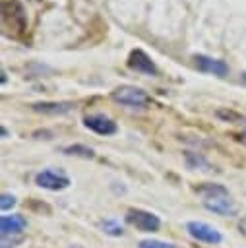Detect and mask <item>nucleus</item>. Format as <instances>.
I'll return each instance as SVG.
<instances>
[{
	"mask_svg": "<svg viewBox=\"0 0 246 248\" xmlns=\"http://www.w3.org/2000/svg\"><path fill=\"white\" fill-rule=\"evenodd\" d=\"M194 192L201 198L203 207L211 213H217L221 217H234L238 213V205L229 194V190L223 184L215 182H203L194 188Z\"/></svg>",
	"mask_w": 246,
	"mask_h": 248,
	"instance_id": "obj_1",
	"label": "nucleus"
},
{
	"mask_svg": "<svg viewBox=\"0 0 246 248\" xmlns=\"http://www.w3.org/2000/svg\"><path fill=\"white\" fill-rule=\"evenodd\" d=\"M110 97L112 101L130 108H145L149 105V95L136 85H120L110 93Z\"/></svg>",
	"mask_w": 246,
	"mask_h": 248,
	"instance_id": "obj_2",
	"label": "nucleus"
},
{
	"mask_svg": "<svg viewBox=\"0 0 246 248\" xmlns=\"http://www.w3.org/2000/svg\"><path fill=\"white\" fill-rule=\"evenodd\" d=\"M126 223L141 232H155L161 227V219L155 213L139 209V207H130L126 211Z\"/></svg>",
	"mask_w": 246,
	"mask_h": 248,
	"instance_id": "obj_3",
	"label": "nucleus"
},
{
	"mask_svg": "<svg viewBox=\"0 0 246 248\" xmlns=\"http://www.w3.org/2000/svg\"><path fill=\"white\" fill-rule=\"evenodd\" d=\"M35 184L45 188V190H50V192H60V190H66L70 186V178L60 170L45 169V170L35 174Z\"/></svg>",
	"mask_w": 246,
	"mask_h": 248,
	"instance_id": "obj_4",
	"label": "nucleus"
},
{
	"mask_svg": "<svg viewBox=\"0 0 246 248\" xmlns=\"http://www.w3.org/2000/svg\"><path fill=\"white\" fill-rule=\"evenodd\" d=\"M186 231L192 238H196L200 242H205V244H219L223 240V234L213 225L203 223V221H188Z\"/></svg>",
	"mask_w": 246,
	"mask_h": 248,
	"instance_id": "obj_5",
	"label": "nucleus"
},
{
	"mask_svg": "<svg viewBox=\"0 0 246 248\" xmlns=\"http://www.w3.org/2000/svg\"><path fill=\"white\" fill-rule=\"evenodd\" d=\"M83 126L89 128L91 132L99 134V136H112V134H116V122L110 120L107 114H101V112L87 114L83 118Z\"/></svg>",
	"mask_w": 246,
	"mask_h": 248,
	"instance_id": "obj_6",
	"label": "nucleus"
},
{
	"mask_svg": "<svg viewBox=\"0 0 246 248\" xmlns=\"http://www.w3.org/2000/svg\"><path fill=\"white\" fill-rule=\"evenodd\" d=\"M128 68L138 72V74H145V76H157L159 70L155 66V62L141 50V48H136L130 52L128 56Z\"/></svg>",
	"mask_w": 246,
	"mask_h": 248,
	"instance_id": "obj_7",
	"label": "nucleus"
},
{
	"mask_svg": "<svg viewBox=\"0 0 246 248\" xmlns=\"http://www.w3.org/2000/svg\"><path fill=\"white\" fill-rule=\"evenodd\" d=\"M194 64H196L198 70H201L205 74L219 76V78L229 74V66L223 60H217V58H211V56H205V54H196L194 56Z\"/></svg>",
	"mask_w": 246,
	"mask_h": 248,
	"instance_id": "obj_8",
	"label": "nucleus"
},
{
	"mask_svg": "<svg viewBox=\"0 0 246 248\" xmlns=\"http://www.w3.org/2000/svg\"><path fill=\"white\" fill-rule=\"evenodd\" d=\"M27 227V219L23 215H2L0 217V231L2 236H15L23 234V229Z\"/></svg>",
	"mask_w": 246,
	"mask_h": 248,
	"instance_id": "obj_9",
	"label": "nucleus"
},
{
	"mask_svg": "<svg viewBox=\"0 0 246 248\" xmlns=\"http://www.w3.org/2000/svg\"><path fill=\"white\" fill-rule=\"evenodd\" d=\"M33 110L45 112V114H64L72 110V103H35Z\"/></svg>",
	"mask_w": 246,
	"mask_h": 248,
	"instance_id": "obj_10",
	"label": "nucleus"
},
{
	"mask_svg": "<svg viewBox=\"0 0 246 248\" xmlns=\"http://www.w3.org/2000/svg\"><path fill=\"white\" fill-rule=\"evenodd\" d=\"M99 229L105 234H108V236H120L124 232V227L118 221H114V219H103V221H99Z\"/></svg>",
	"mask_w": 246,
	"mask_h": 248,
	"instance_id": "obj_11",
	"label": "nucleus"
},
{
	"mask_svg": "<svg viewBox=\"0 0 246 248\" xmlns=\"http://www.w3.org/2000/svg\"><path fill=\"white\" fill-rule=\"evenodd\" d=\"M64 153H66V155H76V157H85V159L95 157V151H93L91 147H87V145H81V143L64 147Z\"/></svg>",
	"mask_w": 246,
	"mask_h": 248,
	"instance_id": "obj_12",
	"label": "nucleus"
},
{
	"mask_svg": "<svg viewBox=\"0 0 246 248\" xmlns=\"http://www.w3.org/2000/svg\"><path fill=\"white\" fill-rule=\"evenodd\" d=\"M138 248H176L170 242H163V240H155V238H145L138 244Z\"/></svg>",
	"mask_w": 246,
	"mask_h": 248,
	"instance_id": "obj_13",
	"label": "nucleus"
},
{
	"mask_svg": "<svg viewBox=\"0 0 246 248\" xmlns=\"http://www.w3.org/2000/svg\"><path fill=\"white\" fill-rule=\"evenodd\" d=\"M14 205H15V196L4 192V194L0 196V209H2V211H8V209H12Z\"/></svg>",
	"mask_w": 246,
	"mask_h": 248,
	"instance_id": "obj_14",
	"label": "nucleus"
},
{
	"mask_svg": "<svg viewBox=\"0 0 246 248\" xmlns=\"http://www.w3.org/2000/svg\"><path fill=\"white\" fill-rule=\"evenodd\" d=\"M23 240V234L15 236H2V248H14V244H19Z\"/></svg>",
	"mask_w": 246,
	"mask_h": 248,
	"instance_id": "obj_15",
	"label": "nucleus"
},
{
	"mask_svg": "<svg viewBox=\"0 0 246 248\" xmlns=\"http://www.w3.org/2000/svg\"><path fill=\"white\" fill-rule=\"evenodd\" d=\"M236 140H238V141H242V143H246V130H244L242 134H236Z\"/></svg>",
	"mask_w": 246,
	"mask_h": 248,
	"instance_id": "obj_16",
	"label": "nucleus"
},
{
	"mask_svg": "<svg viewBox=\"0 0 246 248\" xmlns=\"http://www.w3.org/2000/svg\"><path fill=\"white\" fill-rule=\"evenodd\" d=\"M242 83H246V74H242Z\"/></svg>",
	"mask_w": 246,
	"mask_h": 248,
	"instance_id": "obj_17",
	"label": "nucleus"
}]
</instances>
